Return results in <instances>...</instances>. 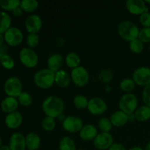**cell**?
<instances>
[{
  "mask_svg": "<svg viewBox=\"0 0 150 150\" xmlns=\"http://www.w3.org/2000/svg\"><path fill=\"white\" fill-rule=\"evenodd\" d=\"M78 150H86V149H78Z\"/></svg>",
  "mask_w": 150,
  "mask_h": 150,
  "instance_id": "53",
  "label": "cell"
},
{
  "mask_svg": "<svg viewBox=\"0 0 150 150\" xmlns=\"http://www.w3.org/2000/svg\"><path fill=\"white\" fill-rule=\"evenodd\" d=\"M39 3L36 0H23L21 1L20 7L26 13H32L37 10Z\"/></svg>",
  "mask_w": 150,
  "mask_h": 150,
  "instance_id": "26",
  "label": "cell"
},
{
  "mask_svg": "<svg viewBox=\"0 0 150 150\" xmlns=\"http://www.w3.org/2000/svg\"><path fill=\"white\" fill-rule=\"evenodd\" d=\"M83 122L79 117L75 116H69L65 118L62 122V127L68 133L80 132L83 127Z\"/></svg>",
  "mask_w": 150,
  "mask_h": 150,
  "instance_id": "11",
  "label": "cell"
},
{
  "mask_svg": "<svg viewBox=\"0 0 150 150\" xmlns=\"http://www.w3.org/2000/svg\"><path fill=\"white\" fill-rule=\"evenodd\" d=\"M63 57L61 54H52L47 61V64H48V69L53 71L54 73H57L59 70H60L62 65L63 63Z\"/></svg>",
  "mask_w": 150,
  "mask_h": 150,
  "instance_id": "19",
  "label": "cell"
},
{
  "mask_svg": "<svg viewBox=\"0 0 150 150\" xmlns=\"http://www.w3.org/2000/svg\"><path fill=\"white\" fill-rule=\"evenodd\" d=\"M133 80L136 84L142 86L150 85V68L141 67L136 69L133 73Z\"/></svg>",
  "mask_w": 150,
  "mask_h": 150,
  "instance_id": "9",
  "label": "cell"
},
{
  "mask_svg": "<svg viewBox=\"0 0 150 150\" xmlns=\"http://www.w3.org/2000/svg\"><path fill=\"white\" fill-rule=\"evenodd\" d=\"M108 150H126L125 147L120 143L113 144L112 146L108 149Z\"/></svg>",
  "mask_w": 150,
  "mask_h": 150,
  "instance_id": "41",
  "label": "cell"
},
{
  "mask_svg": "<svg viewBox=\"0 0 150 150\" xmlns=\"http://www.w3.org/2000/svg\"><path fill=\"white\" fill-rule=\"evenodd\" d=\"M136 120L140 122H144L150 119V108L146 105H142L134 112Z\"/></svg>",
  "mask_w": 150,
  "mask_h": 150,
  "instance_id": "24",
  "label": "cell"
},
{
  "mask_svg": "<svg viewBox=\"0 0 150 150\" xmlns=\"http://www.w3.org/2000/svg\"><path fill=\"white\" fill-rule=\"evenodd\" d=\"M127 116H128V121L133 122L135 120H136V117H135L134 113H132V114H127Z\"/></svg>",
  "mask_w": 150,
  "mask_h": 150,
  "instance_id": "44",
  "label": "cell"
},
{
  "mask_svg": "<svg viewBox=\"0 0 150 150\" xmlns=\"http://www.w3.org/2000/svg\"><path fill=\"white\" fill-rule=\"evenodd\" d=\"M4 35H3L2 34H0V46L4 44Z\"/></svg>",
  "mask_w": 150,
  "mask_h": 150,
  "instance_id": "45",
  "label": "cell"
},
{
  "mask_svg": "<svg viewBox=\"0 0 150 150\" xmlns=\"http://www.w3.org/2000/svg\"><path fill=\"white\" fill-rule=\"evenodd\" d=\"M4 91L7 97L16 98L23 92V84L18 78L10 77L4 82Z\"/></svg>",
  "mask_w": 150,
  "mask_h": 150,
  "instance_id": "4",
  "label": "cell"
},
{
  "mask_svg": "<svg viewBox=\"0 0 150 150\" xmlns=\"http://www.w3.org/2000/svg\"><path fill=\"white\" fill-rule=\"evenodd\" d=\"M137 98L134 94L132 93L125 94L122 96L119 102V107L120 108V111H123L127 114L134 113L137 108Z\"/></svg>",
  "mask_w": 150,
  "mask_h": 150,
  "instance_id": "5",
  "label": "cell"
},
{
  "mask_svg": "<svg viewBox=\"0 0 150 150\" xmlns=\"http://www.w3.org/2000/svg\"><path fill=\"white\" fill-rule=\"evenodd\" d=\"M13 14L16 17H21L22 16V14H23V10L21 8V7H17V8L15 9L13 11Z\"/></svg>",
  "mask_w": 150,
  "mask_h": 150,
  "instance_id": "43",
  "label": "cell"
},
{
  "mask_svg": "<svg viewBox=\"0 0 150 150\" xmlns=\"http://www.w3.org/2000/svg\"><path fill=\"white\" fill-rule=\"evenodd\" d=\"M19 0H0V7L7 11H13L15 9L20 7Z\"/></svg>",
  "mask_w": 150,
  "mask_h": 150,
  "instance_id": "28",
  "label": "cell"
},
{
  "mask_svg": "<svg viewBox=\"0 0 150 150\" xmlns=\"http://www.w3.org/2000/svg\"><path fill=\"white\" fill-rule=\"evenodd\" d=\"M139 39L142 42H149L150 43V27L146 28L144 27L139 31Z\"/></svg>",
  "mask_w": 150,
  "mask_h": 150,
  "instance_id": "38",
  "label": "cell"
},
{
  "mask_svg": "<svg viewBox=\"0 0 150 150\" xmlns=\"http://www.w3.org/2000/svg\"><path fill=\"white\" fill-rule=\"evenodd\" d=\"M21 62L28 68H33L38 64V56L33 49L30 48H23L19 53Z\"/></svg>",
  "mask_w": 150,
  "mask_h": 150,
  "instance_id": "6",
  "label": "cell"
},
{
  "mask_svg": "<svg viewBox=\"0 0 150 150\" xmlns=\"http://www.w3.org/2000/svg\"><path fill=\"white\" fill-rule=\"evenodd\" d=\"M98 129L92 125H86L83 126L79 132V136L83 141H92L98 136Z\"/></svg>",
  "mask_w": 150,
  "mask_h": 150,
  "instance_id": "18",
  "label": "cell"
},
{
  "mask_svg": "<svg viewBox=\"0 0 150 150\" xmlns=\"http://www.w3.org/2000/svg\"><path fill=\"white\" fill-rule=\"evenodd\" d=\"M26 150H32V149H27Z\"/></svg>",
  "mask_w": 150,
  "mask_h": 150,
  "instance_id": "55",
  "label": "cell"
},
{
  "mask_svg": "<svg viewBox=\"0 0 150 150\" xmlns=\"http://www.w3.org/2000/svg\"><path fill=\"white\" fill-rule=\"evenodd\" d=\"M81 59L79 56L75 52H70L65 57V63L67 67L70 68H76L79 67Z\"/></svg>",
  "mask_w": 150,
  "mask_h": 150,
  "instance_id": "25",
  "label": "cell"
},
{
  "mask_svg": "<svg viewBox=\"0 0 150 150\" xmlns=\"http://www.w3.org/2000/svg\"><path fill=\"white\" fill-rule=\"evenodd\" d=\"M98 77H99L100 81L105 83H108L111 81V79L114 77V72L111 69H103L100 72Z\"/></svg>",
  "mask_w": 150,
  "mask_h": 150,
  "instance_id": "30",
  "label": "cell"
},
{
  "mask_svg": "<svg viewBox=\"0 0 150 150\" xmlns=\"http://www.w3.org/2000/svg\"><path fill=\"white\" fill-rule=\"evenodd\" d=\"M42 127L45 131H52L56 127V121L54 118L46 117L42 121Z\"/></svg>",
  "mask_w": 150,
  "mask_h": 150,
  "instance_id": "34",
  "label": "cell"
},
{
  "mask_svg": "<svg viewBox=\"0 0 150 150\" xmlns=\"http://www.w3.org/2000/svg\"><path fill=\"white\" fill-rule=\"evenodd\" d=\"M2 146V140H1V136H0V147Z\"/></svg>",
  "mask_w": 150,
  "mask_h": 150,
  "instance_id": "51",
  "label": "cell"
},
{
  "mask_svg": "<svg viewBox=\"0 0 150 150\" xmlns=\"http://www.w3.org/2000/svg\"><path fill=\"white\" fill-rule=\"evenodd\" d=\"M0 63L3 67L7 69V70H11L15 66L14 59L9 54H6L4 57H1V59H0Z\"/></svg>",
  "mask_w": 150,
  "mask_h": 150,
  "instance_id": "35",
  "label": "cell"
},
{
  "mask_svg": "<svg viewBox=\"0 0 150 150\" xmlns=\"http://www.w3.org/2000/svg\"><path fill=\"white\" fill-rule=\"evenodd\" d=\"M73 103L76 108L79 109H83L87 108L89 100L83 95H77L73 99Z\"/></svg>",
  "mask_w": 150,
  "mask_h": 150,
  "instance_id": "33",
  "label": "cell"
},
{
  "mask_svg": "<svg viewBox=\"0 0 150 150\" xmlns=\"http://www.w3.org/2000/svg\"><path fill=\"white\" fill-rule=\"evenodd\" d=\"M129 150H144L142 148L139 147V146H134V147H132L130 148Z\"/></svg>",
  "mask_w": 150,
  "mask_h": 150,
  "instance_id": "49",
  "label": "cell"
},
{
  "mask_svg": "<svg viewBox=\"0 0 150 150\" xmlns=\"http://www.w3.org/2000/svg\"><path fill=\"white\" fill-rule=\"evenodd\" d=\"M105 89L107 92H110L111 91V86H109V85H106Z\"/></svg>",
  "mask_w": 150,
  "mask_h": 150,
  "instance_id": "48",
  "label": "cell"
},
{
  "mask_svg": "<svg viewBox=\"0 0 150 150\" xmlns=\"http://www.w3.org/2000/svg\"><path fill=\"white\" fill-rule=\"evenodd\" d=\"M40 42V38L36 33H30L26 38V43L31 48H35Z\"/></svg>",
  "mask_w": 150,
  "mask_h": 150,
  "instance_id": "37",
  "label": "cell"
},
{
  "mask_svg": "<svg viewBox=\"0 0 150 150\" xmlns=\"http://www.w3.org/2000/svg\"><path fill=\"white\" fill-rule=\"evenodd\" d=\"M130 48L132 52L135 54H140L144 50V43L139 38H137L130 42Z\"/></svg>",
  "mask_w": 150,
  "mask_h": 150,
  "instance_id": "36",
  "label": "cell"
},
{
  "mask_svg": "<svg viewBox=\"0 0 150 150\" xmlns=\"http://www.w3.org/2000/svg\"><path fill=\"white\" fill-rule=\"evenodd\" d=\"M65 118L66 117H64V115H63L62 114H61V115H59L58 117V119H59V120L60 122H64V120H65Z\"/></svg>",
  "mask_w": 150,
  "mask_h": 150,
  "instance_id": "47",
  "label": "cell"
},
{
  "mask_svg": "<svg viewBox=\"0 0 150 150\" xmlns=\"http://www.w3.org/2000/svg\"><path fill=\"white\" fill-rule=\"evenodd\" d=\"M144 150H150V142L146 144V147H145Z\"/></svg>",
  "mask_w": 150,
  "mask_h": 150,
  "instance_id": "50",
  "label": "cell"
},
{
  "mask_svg": "<svg viewBox=\"0 0 150 150\" xmlns=\"http://www.w3.org/2000/svg\"><path fill=\"white\" fill-rule=\"evenodd\" d=\"M140 23L144 27L149 28L150 27V13L149 12L143 13L140 16L139 18Z\"/></svg>",
  "mask_w": 150,
  "mask_h": 150,
  "instance_id": "39",
  "label": "cell"
},
{
  "mask_svg": "<svg viewBox=\"0 0 150 150\" xmlns=\"http://www.w3.org/2000/svg\"><path fill=\"white\" fill-rule=\"evenodd\" d=\"M71 77L66 71L62 70L55 73V83L62 88L67 87L70 85Z\"/></svg>",
  "mask_w": 150,
  "mask_h": 150,
  "instance_id": "21",
  "label": "cell"
},
{
  "mask_svg": "<svg viewBox=\"0 0 150 150\" xmlns=\"http://www.w3.org/2000/svg\"><path fill=\"white\" fill-rule=\"evenodd\" d=\"M139 31L137 25L130 21H124L118 26V33L125 40L131 42L133 40L139 38Z\"/></svg>",
  "mask_w": 150,
  "mask_h": 150,
  "instance_id": "2",
  "label": "cell"
},
{
  "mask_svg": "<svg viewBox=\"0 0 150 150\" xmlns=\"http://www.w3.org/2000/svg\"><path fill=\"white\" fill-rule=\"evenodd\" d=\"M18 101L21 105L24 107H28L32 103V97L29 92H22V93L18 97Z\"/></svg>",
  "mask_w": 150,
  "mask_h": 150,
  "instance_id": "29",
  "label": "cell"
},
{
  "mask_svg": "<svg viewBox=\"0 0 150 150\" xmlns=\"http://www.w3.org/2000/svg\"><path fill=\"white\" fill-rule=\"evenodd\" d=\"M70 77L73 83L80 87L86 86L89 80V72L82 66L73 69L70 73Z\"/></svg>",
  "mask_w": 150,
  "mask_h": 150,
  "instance_id": "7",
  "label": "cell"
},
{
  "mask_svg": "<svg viewBox=\"0 0 150 150\" xmlns=\"http://www.w3.org/2000/svg\"><path fill=\"white\" fill-rule=\"evenodd\" d=\"M7 52H8V47H7V45H4V44L1 45V46H0V59H1V57H4V55L8 54Z\"/></svg>",
  "mask_w": 150,
  "mask_h": 150,
  "instance_id": "42",
  "label": "cell"
},
{
  "mask_svg": "<svg viewBox=\"0 0 150 150\" xmlns=\"http://www.w3.org/2000/svg\"><path fill=\"white\" fill-rule=\"evenodd\" d=\"M4 41L7 45L15 47L19 45L23 39V32L17 27H10L4 34Z\"/></svg>",
  "mask_w": 150,
  "mask_h": 150,
  "instance_id": "8",
  "label": "cell"
},
{
  "mask_svg": "<svg viewBox=\"0 0 150 150\" xmlns=\"http://www.w3.org/2000/svg\"><path fill=\"white\" fill-rule=\"evenodd\" d=\"M26 144L28 149L37 150L40 146V138L37 133H29L26 136Z\"/></svg>",
  "mask_w": 150,
  "mask_h": 150,
  "instance_id": "22",
  "label": "cell"
},
{
  "mask_svg": "<svg viewBox=\"0 0 150 150\" xmlns=\"http://www.w3.org/2000/svg\"><path fill=\"white\" fill-rule=\"evenodd\" d=\"M11 18L6 12L0 11V34H4L11 27Z\"/></svg>",
  "mask_w": 150,
  "mask_h": 150,
  "instance_id": "23",
  "label": "cell"
},
{
  "mask_svg": "<svg viewBox=\"0 0 150 150\" xmlns=\"http://www.w3.org/2000/svg\"><path fill=\"white\" fill-rule=\"evenodd\" d=\"M111 122L113 126L122 127L124 126L128 122V116L127 114L122 111H117L113 113L111 116Z\"/></svg>",
  "mask_w": 150,
  "mask_h": 150,
  "instance_id": "20",
  "label": "cell"
},
{
  "mask_svg": "<svg viewBox=\"0 0 150 150\" xmlns=\"http://www.w3.org/2000/svg\"><path fill=\"white\" fill-rule=\"evenodd\" d=\"M6 126L8 128L16 129L20 127L21 125L23 122V116L18 111L8 114L4 120Z\"/></svg>",
  "mask_w": 150,
  "mask_h": 150,
  "instance_id": "16",
  "label": "cell"
},
{
  "mask_svg": "<svg viewBox=\"0 0 150 150\" xmlns=\"http://www.w3.org/2000/svg\"><path fill=\"white\" fill-rule=\"evenodd\" d=\"M142 98L145 105L150 108V85L144 88L142 92Z\"/></svg>",
  "mask_w": 150,
  "mask_h": 150,
  "instance_id": "40",
  "label": "cell"
},
{
  "mask_svg": "<svg viewBox=\"0 0 150 150\" xmlns=\"http://www.w3.org/2000/svg\"><path fill=\"white\" fill-rule=\"evenodd\" d=\"M112 136L109 133H100L93 140V144L99 150L108 149L113 144Z\"/></svg>",
  "mask_w": 150,
  "mask_h": 150,
  "instance_id": "12",
  "label": "cell"
},
{
  "mask_svg": "<svg viewBox=\"0 0 150 150\" xmlns=\"http://www.w3.org/2000/svg\"><path fill=\"white\" fill-rule=\"evenodd\" d=\"M34 82L37 86L41 89H48L55 83V73L49 69L39 70L34 76Z\"/></svg>",
  "mask_w": 150,
  "mask_h": 150,
  "instance_id": "3",
  "label": "cell"
},
{
  "mask_svg": "<svg viewBox=\"0 0 150 150\" xmlns=\"http://www.w3.org/2000/svg\"><path fill=\"white\" fill-rule=\"evenodd\" d=\"M120 89L125 92H130L135 89L136 83L131 79H125L120 82Z\"/></svg>",
  "mask_w": 150,
  "mask_h": 150,
  "instance_id": "31",
  "label": "cell"
},
{
  "mask_svg": "<svg viewBox=\"0 0 150 150\" xmlns=\"http://www.w3.org/2000/svg\"><path fill=\"white\" fill-rule=\"evenodd\" d=\"M42 21L38 15L33 14L28 16L25 21V27L26 31L30 33H38L42 28Z\"/></svg>",
  "mask_w": 150,
  "mask_h": 150,
  "instance_id": "14",
  "label": "cell"
},
{
  "mask_svg": "<svg viewBox=\"0 0 150 150\" xmlns=\"http://www.w3.org/2000/svg\"><path fill=\"white\" fill-rule=\"evenodd\" d=\"M111 120L105 117H103L98 121V127L102 133H109L112 129Z\"/></svg>",
  "mask_w": 150,
  "mask_h": 150,
  "instance_id": "32",
  "label": "cell"
},
{
  "mask_svg": "<svg viewBox=\"0 0 150 150\" xmlns=\"http://www.w3.org/2000/svg\"><path fill=\"white\" fill-rule=\"evenodd\" d=\"M125 7L128 12L133 15H142L149 11L146 3L143 0H127Z\"/></svg>",
  "mask_w": 150,
  "mask_h": 150,
  "instance_id": "13",
  "label": "cell"
},
{
  "mask_svg": "<svg viewBox=\"0 0 150 150\" xmlns=\"http://www.w3.org/2000/svg\"><path fill=\"white\" fill-rule=\"evenodd\" d=\"M9 146L11 150H25L26 147V137L19 132L13 133L10 136Z\"/></svg>",
  "mask_w": 150,
  "mask_h": 150,
  "instance_id": "15",
  "label": "cell"
},
{
  "mask_svg": "<svg viewBox=\"0 0 150 150\" xmlns=\"http://www.w3.org/2000/svg\"><path fill=\"white\" fill-rule=\"evenodd\" d=\"M145 3H148V4H150V1H148V0H146V1H145Z\"/></svg>",
  "mask_w": 150,
  "mask_h": 150,
  "instance_id": "52",
  "label": "cell"
},
{
  "mask_svg": "<svg viewBox=\"0 0 150 150\" xmlns=\"http://www.w3.org/2000/svg\"><path fill=\"white\" fill-rule=\"evenodd\" d=\"M44 114L51 118H58L64 110V103L57 96H49L45 98L42 104Z\"/></svg>",
  "mask_w": 150,
  "mask_h": 150,
  "instance_id": "1",
  "label": "cell"
},
{
  "mask_svg": "<svg viewBox=\"0 0 150 150\" xmlns=\"http://www.w3.org/2000/svg\"><path fill=\"white\" fill-rule=\"evenodd\" d=\"M0 150H11L10 149V146H7V145H2V146L0 147Z\"/></svg>",
  "mask_w": 150,
  "mask_h": 150,
  "instance_id": "46",
  "label": "cell"
},
{
  "mask_svg": "<svg viewBox=\"0 0 150 150\" xmlns=\"http://www.w3.org/2000/svg\"><path fill=\"white\" fill-rule=\"evenodd\" d=\"M149 51H150V43H149Z\"/></svg>",
  "mask_w": 150,
  "mask_h": 150,
  "instance_id": "54",
  "label": "cell"
},
{
  "mask_svg": "<svg viewBox=\"0 0 150 150\" xmlns=\"http://www.w3.org/2000/svg\"><path fill=\"white\" fill-rule=\"evenodd\" d=\"M106 103L100 98H93L89 100L87 109L93 115H100L107 111Z\"/></svg>",
  "mask_w": 150,
  "mask_h": 150,
  "instance_id": "10",
  "label": "cell"
},
{
  "mask_svg": "<svg viewBox=\"0 0 150 150\" xmlns=\"http://www.w3.org/2000/svg\"><path fill=\"white\" fill-rule=\"evenodd\" d=\"M18 101L16 98L12 97H7L4 98L1 102V111L6 114H10L16 111L18 107Z\"/></svg>",
  "mask_w": 150,
  "mask_h": 150,
  "instance_id": "17",
  "label": "cell"
},
{
  "mask_svg": "<svg viewBox=\"0 0 150 150\" xmlns=\"http://www.w3.org/2000/svg\"><path fill=\"white\" fill-rule=\"evenodd\" d=\"M59 150H76L74 141L70 137H63L59 144Z\"/></svg>",
  "mask_w": 150,
  "mask_h": 150,
  "instance_id": "27",
  "label": "cell"
}]
</instances>
